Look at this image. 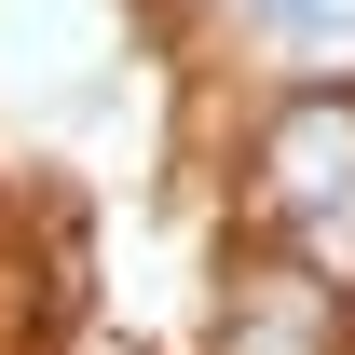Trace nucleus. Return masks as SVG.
Here are the masks:
<instances>
[{"label":"nucleus","mask_w":355,"mask_h":355,"mask_svg":"<svg viewBox=\"0 0 355 355\" xmlns=\"http://www.w3.org/2000/svg\"><path fill=\"white\" fill-rule=\"evenodd\" d=\"M260 205L287 219L301 273H328V287L355 273V96H301L260 137Z\"/></svg>","instance_id":"1"},{"label":"nucleus","mask_w":355,"mask_h":355,"mask_svg":"<svg viewBox=\"0 0 355 355\" xmlns=\"http://www.w3.org/2000/svg\"><path fill=\"white\" fill-rule=\"evenodd\" d=\"M219 355H342V287L301 260H260V273H232V301H219Z\"/></svg>","instance_id":"2"},{"label":"nucleus","mask_w":355,"mask_h":355,"mask_svg":"<svg viewBox=\"0 0 355 355\" xmlns=\"http://www.w3.org/2000/svg\"><path fill=\"white\" fill-rule=\"evenodd\" d=\"M260 28L301 55V69H342V96H355V0H273Z\"/></svg>","instance_id":"3"},{"label":"nucleus","mask_w":355,"mask_h":355,"mask_svg":"<svg viewBox=\"0 0 355 355\" xmlns=\"http://www.w3.org/2000/svg\"><path fill=\"white\" fill-rule=\"evenodd\" d=\"M219 14H246V28H260V14H273V0H219Z\"/></svg>","instance_id":"4"}]
</instances>
